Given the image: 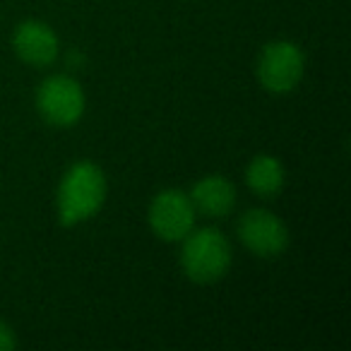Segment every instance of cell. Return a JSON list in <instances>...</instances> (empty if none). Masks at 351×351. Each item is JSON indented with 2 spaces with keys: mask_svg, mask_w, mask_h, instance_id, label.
<instances>
[{
  "mask_svg": "<svg viewBox=\"0 0 351 351\" xmlns=\"http://www.w3.org/2000/svg\"><path fill=\"white\" fill-rule=\"evenodd\" d=\"M108 195V181L101 166L94 161H75L63 173L56 193V212H58L60 226L84 224L101 212Z\"/></svg>",
  "mask_w": 351,
  "mask_h": 351,
  "instance_id": "6da1fadb",
  "label": "cell"
},
{
  "mask_svg": "<svg viewBox=\"0 0 351 351\" xmlns=\"http://www.w3.org/2000/svg\"><path fill=\"white\" fill-rule=\"evenodd\" d=\"M234 248L215 226L193 229L181 241V269L195 284H215L229 274Z\"/></svg>",
  "mask_w": 351,
  "mask_h": 351,
  "instance_id": "7a4b0ae2",
  "label": "cell"
},
{
  "mask_svg": "<svg viewBox=\"0 0 351 351\" xmlns=\"http://www.w3.org/2000/svg\"><path fill=\"white\" fill-rule=\"evenodd\" d=\"M306 73V56L301 46L287 39L269 41L260 49L255 75L269 94H289L301 84Z\"/></svg>",
  "mask_w": 351,
  "mask_h": 351,
  "instance_id": "3957f363",
  "label": "cell"
},
{
  "mask_svg": "<svg viewBox=\"0 0 351 351\" xmlns=\"http://www.w3.org/2000/svg\"><path fill=\"white\" fill-rule=\"evenodd\" d=\"M87 97L82 84L70 75H51L36 89V111L49 125L73 128L82 121Z\"/></svg>",
  "mask_w": 351,
  "mask_h": 351,
  "instance_id": "277c9868",
  "label": "cell"
},
{
  "mask_svg": "<svg viewBox=\"0 0 351 351\" xmlns=\"http://www.w3.org/2000/svg\"><path fill=\"white\" fill-rule=\"evenodd\" d=\"M147 221L156 239L166 241V243H181L195 229L197 212L188 193L178 191V188H166L152 197Z\"/></svg>",
  "mask_w": 351,
  "mask_h": 351,
  "instance_id": "5b68a950",
  "label": "cell"
},
{
  "mask_svg": "<svg viewBox=\"0 0 351 351\" xmlns=\"http://www.w3.org/2000/svg\"><path fill=\"white\" fill-rule=\"evenodd\" d=\"M236 236H239L241 245L248 253L258 255V258L272 260L279 258L291 243V234L289 226L279 219L274 212L269 210H248L239 217L236 224Z\"/></svg>",
  "mask_w": 351,
  "mask_h": 351,
  "instance_id": "8992f818",
  "label": "cell"
},
{
  "mask_svg": "<svg viewBox=\"0 0 351 351\" xmlns=\"http://www.w3.org/2000/svg\"><path fill=\"white\" fill-rule=\"evenodd\" d=\"M12 51L32 68H49L60 56V41L46 22L25 20L12 32Z\"/></svg>",
  "mask_w": 351,
  "mask_h": 351,
  "instance_id": "52a82bcc",
  "label": "cell"
},
{
  "mask_svg": "<svg viewBox=\"0 0 351 351\" xmlns=\"http://www.w3.org/2000/svg\"><path fill=\"white\" fill-rule=\"evenodd\" d=\"M191 202L195 207L197 215L207 217V219H224L236 210V186L219 173L202 176L200 181L191 188Z\"/></svg>",
  "mask_w": 351,
  "mask_h": 351,
  "instance_id": "ba28073f",
  "label": "cell"
},
{
  "mask_svg": "<svg viewBox=\"0 0 351 351\" xmlns=\"http://www.w3.org/2000/svg\"><path fill=\"white\" fill-rule=\"evenodd\" d=\"M287 171L284 164L272 154H258L245 166V186L263 200H274L284 191Z\"/></svg>",
  "mask_w": 351,
  "mask_h": 351,
  "instance_id": "9c48e42d",
  "label": "cell"
},
{
  "mask_svg": "<svg viewBox=\"0 0 351 351\" xmlns=\"http://www.w3.org/2000/svg\"><path fill=\"white\" fill-rule=\"evenodd\" d=\"M17 346V335L10 322L0 320V351H12Z\"/></svg>",
  "mask_w": 351,
  "mask_h": 351,
  "instance_id": "30bf717a",
  "label": "cell"
}]
</instances>
